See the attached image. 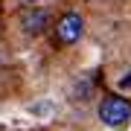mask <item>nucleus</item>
I'll return each instance as SVG.
<instances>
[{"instance_id": "1", "label": "nucleus", "mask_w": 131, "mask_h": 131, "mask_svg": "<svg viewBox=\"0 0 131 131\" xmlns=\"http://www.w3.org/2000/svg\"><path fill=\"white\" fill-rule=\"evenodd\" d=\"M99 119L108 122V125H125L131 119V102L125 96H105L99 102Z\"/></svg>"}, {"instance_id": "2", "label": "nucleus", "mask_w": 131, "mask_h": 131, "mask_svg": "<svg viewBox=\"0 0 131 131\" xmlns=\"http://www.w3.org/2000/svg\"><path fill=\"white\" fill-rule=\"evenodd\" d=\"M82 32H84V18H82L79 12H67V15H61L58 24H56V41L64 44V47L76 44V41L82 38Z\"/></svg>"}, {"instance_id": "3", "label": "nucleus", "mask_w": 131, "mask_h": 131, "mask_svg": "<svg viewBox=\"0 0 131 131\" xmlns=\"http://www.w3.org/2000/svg\"><path fill=\"white\" fill-rule=\"evenodd\" d=\"M20 26H24L29 35L44 32V29L50 26V12H47V9H29V12L20 15Z\"/></svg>"}, {"instance_id": "4", "label": "nucleus", "mask_w": 131, "mask_h": 131, "mask_svg": "<svg viewBox=\"0 0 131 131\" xmlns=\"http://www.w3.org/2000/svg\"><path fill=\"white\" fill-rule=\"evenodd\" d=\"M119 84H122V88H131V70H128V76H125V79H122Z\"/></svg>"}, {"instance_id": "5", "label": "nucleus", "mask_w": 131, "mask_h": 131, "mask_svg": "<svg viewBox=\"0 0 131 131\" xmlns=\"http://www.w3.org/2000/svg\"><path fill=\"white\" fill-rule=\"evenodd\" d=\"M24 3H38V0H24Z\"/></svg>"}]
</instances>
